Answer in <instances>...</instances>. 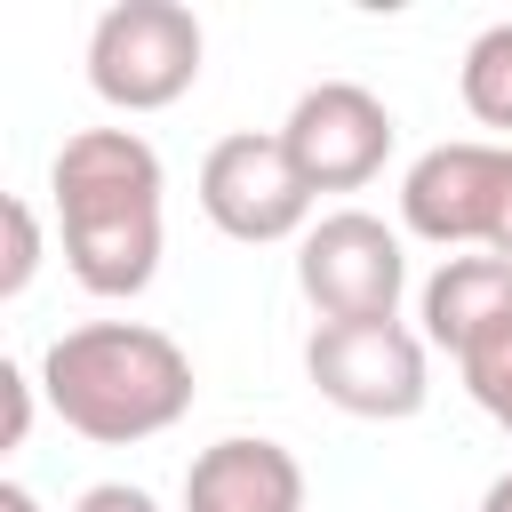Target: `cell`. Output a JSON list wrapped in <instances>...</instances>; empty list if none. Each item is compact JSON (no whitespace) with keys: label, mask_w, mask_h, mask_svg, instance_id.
Instances as JSON below:
<instances>
[{"label":"cell","mask_w":512,"mask_h":512,"mask_svg":"<svg viewBox=\"0 0 512 512\" xmlns=\"http://www.w3.org/2000/svg\"><path fill=\"white\" fill-rule=\"evenodd\" d=\"M160 192H168V168L136 128H80L56 144L48 200H56L64 264L88 296L128 304L160 280V248H168Z\"/></svg>","instance_id":"obj_1"},{"label":"cell","mask_w":512,"mask_h":512,"mask_svg":"<svg viewBox=\"0 0 512 512\" xmlns=\"http://www.w3.org/2000/svg\"><path fill=\"white\" fill-rule=\"evenodd\" d=\"M40 392L80 440L136 448V440H160L168 424H184L192 352L152 320H80L40 352Z\"/></svg>","instance_id":"obj_2"},{"label":"cell","mask_w":512,"mask_h":512,"mask_svg":"<svg viewBox=\"0 0 512 512\" xmlns=\"http://www.w3.org/2000/svg\"><path fill=\"white\" fill-rule=\"evenodd\" d=\"M208 32L184 0H112L88 24V88L112 112H168L192 96Z\"/></svg>","instance_id":"obj_3"},{"label":"cell","mask_w":512,"mask_h":512,"mask_svg":"<svg viewBox=\"0 0 512 512\" xmlns=\"http://www.w3.org/2000/svg\"><path fill=\"white\" fill-rule=\"evenodd\" d=\"M304 376L360 424H408L432 400V344L408 320H320L304 336Z\"/></svg>","instance_id":"obj_4"},{"label":"cell","mask_w":512,"mask_h":512,"mask_svg":"<svg viewBox=\"0 0 512 512\" xmlns=\"http://www.w3.org/2000/svg\"><path fill=\"white\" fill-rule=\"evenodd\" d=\"M504 200H512V144L496 136H456V144H432L408 160L400 176V224L448 256L464 248H488L504 240Z\"/></svg>","instance_id":"obj_5"},{"label":"cell","mask_w":512,"mask_h":512,"mask_svg":"<svg viewBox=\"0 0 512 512\" xmlns=\"http://www.w3.org/2000/svg\"><path fill=\"white\" fill-rule=\"evenodd\" d=\"M312 184H304V168L288 160V144H280V128L264 136V128H232V136H216L208 144V160H200V216L224 232V240H240V248H272V240H304L312 232Z\"/></svg>","instance_id":"obj_6"},{"label":"cell","mask_w":512,"mask_h":512,"mask_svg":"<svg viewBox=\"0 0 512 512\" xmlns=\"http://www.w3.org/2000/svg\"><path fill=\"white\" fill-rule=\"evenodd\" d=\"M296 288L320 320H400L408 296V248L384 216L336 208L296 240Z\"/></svg>","instance_id":"obj_7"},{"label":"cell","mask_w":512,"mask_h":512,"mask_svg":"<svg viewBox=\"0 0 512 512\" xmlns=\"http://www.w3.org/2000/svg\"><path fill=\"white\" fill-rule=\"evenodd\" d=\"M392 136H400L392 104L376 88H360V80H320L280 120V144H288V160L304 168L312 192H360L368 176H384Z\"/></svg>","instance_id":"obj_8"},{"label":"cell","mask_w":512,"mask_h":512,"mask_svg":"<svg viewBox=\"0 0 512 512\" xmlns=\"http://www.w3.org/2000/svg\"><path fill=\"white\" fill-rule=\"evenodd\" d=\"M416 320H424V344H440L456 368L504 352L512 344V256H488V248L440 256V272L416 288Z\"/></svg>","instance_id":"obj_9"},{"label":"cell","mask_w":512,"mask_h":512,"mask_svg":"<svg viewBox=\"0 0 512 512\" xmlns=\"http://www.w3.org/2000/svg\"><path fill=\"white\" fill-rule=\"evenodd\" d=\"M184 512H304V464L264 432L208 440L184 464Z\"/></svg>","instance_id":"obj_10"},{"label":"cell","mask_w":512,"mask_h":512,"mask_svg":"<svg viewBox=\"0 0 512 512\" xmlns=\"http://www.w3.org/2000/svg\"><path fill=\"white\" fill-rule=\"evenodd\" d=\"M456 96H464V112H472L480 128H496V144H512V16L488 24V32L464 48Z\"/></svg>","instance_id":"obj_11"},{"label":"cell","mask_w":512,"mask_h":512,"mask_svg":"<svg viewBox=\"0 0 512 512\" xmlns=\"http://www.w3.org/2000/svg\"><path fill=\"white\" fill-rule=\"evenodd\" d=\"M40 272V208L32 200H8V256H0V304H16Z\"/></svg>","instance_id":"obj_12"},{"label":"cell","mask_w":512,"mask_h":512,"mask_svg":"<svg viewBox=\"0 0 512 512\" xmlns=\"http://www.w3.org/2000/svg\"><path fill=\"white\" fill-rule=\"evenodd\" d=\"M464 392L480 400V416H488L496 432H512V344L488 352V360H472V368H464Z\"/></svg>","instance_id":"obj_13"},{"label":"cell","mask_w":512,"mask_h":512,"mask_svg":"<svg viewBox=\"0 0 512 512\" xmlns=\"http://www.w3.org/2000/svg\"><path fill=\"white\" fill-rule=\"evenodd\" d=\"M40 376L24 368V360H0V400H8V424H0V448H24L32 440V416H40Z\"/></svg>","instance_id":"obj_14"},{"label":"cell","mask_w":512,"mask_h":512,"mask_svg":"<svg viewBox=\"0 0 512 512\" xmlns=\"http://www.w3.org/2000/svg\"><path fill=\"white\" fill-rule=\"evenodd\" d=\"M72 512H160V504H152V488H136V480H96V488H80Z\"/></svg>","instance_id":"obj_15"},{"label":"cell","mask_w":512,"mask_h":512,"mask_svg":"<svg viewBox=\"0 0 512 512\" xmlns=\"http://www.w3.org/2000/svg\"><path fill=\"white\" fill-rule=\"evenodd\" d=\"M0 512H40V496L24 480H0Z\"/></svg>","instance_id":"obj_16"},{"label":"cell","mask_w":512,"mask_h":512,"mask_svg":"<svg viewBox=\"0 0 512 512\" xmlns=\"http://www.w3.org/2000/svg\"><path fill=\"white\" fill-rule=\"evenodd\" d=\"M480 512H512V472H496V480H488V496H480Z\"/></svg>","instance_id":"obj_17"}]
</instances>
